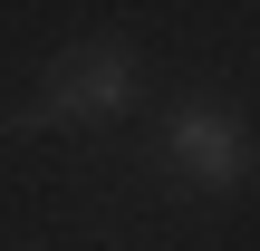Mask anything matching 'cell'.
Segmentation results:
<instances>
[{
    "instance_id": "cell-1",
    "label": "cell",
    "mask_w": 260,
    "mask_h": 251,
    "mask_svg": "<svg viewBox=\"0 0 260 251\" xmlns=\"http://www.w3.org/2000/svg\"><path fill=\"white\" fill-rule=\"evenodd\" d=\"M135 106V48L125 39H77V48H58L48 58V77H39V97L19 106V126H106V116H125Z\"/></svg>"
},
{
    "instance_id": "cell-2",
    "label": "cell",
    "mask_w": 260,
    "mask_h": 251,
    "mask_svg": "<svg viewBox=\"0 0 260 251\" xmlns=\"http://www.w3.org/2000/svg\"><path fill=\"white\" fill-rule=\"evenodd\" d=\"M251 164H260V135L241 126V106L183 97V106L164 116V174H174L183 193H241Z\"/></svg>"
}]
</instances>
